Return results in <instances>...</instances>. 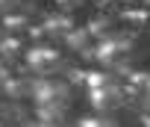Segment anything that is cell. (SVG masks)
<instances>
[{"instance_id": "10", "label": "cell", "mask_w": 150, "mask_h": 127, "mask_svg": "<svg viewBox=\"0 0 150 127\" xmlns=\"http://www.w3.org/2000/svg\"><path fill=\"white\" fill-rule=\"evenodd\" d=\"M56 3H59L62 9H77V6L83 3V0H56Z\"/></svg>"}, {"instance_id": "8", "label": "cell", "mask_w": 150, "mask_h": 127, "mask_svg": "<svg viewBox=\"0 0 150 127\" xmlns=\"http://www.w3.org/2000/svg\"><path fill=\"white\" fill-rule=\"evenodd\" d=\"M80 127H112V121H106V118H86V121H80Z\"/></svg>"}, {"instance_id": "9", "label": "cell", "mask_w": 150, "mask_h": 127, "mask_svg": "<svg viewBox=\"0 0 150 127\" xmlns=\"http://www.w3.org/2000/svg\"><path fill=\"white\" fill-rule=\"evenodd\" d=\"M3 27H9V30H21V27H27V18H3Z\"/></svg>"}, {"instance_id": "6", "label": "cell", "mask_w": 150, "mask_h": 127, "mask_svg": "<svg viewBox=\"0 0 150 127\" xmlns=\"http://www.w3.org/2000/svg\"><path fill=\"white\" fill-rule=\"evenodd\" d=\"M41 30H47V33H68V30H74V24L68 18H47Z\"/></svg>"}, {"instance_id": "13", "label": "cell", "mask_w": 150, "mask_h": 127, "mask_svg": "<svg viewBox=\"0 0 150 127\" xmlns=\"http://www.w3.org/2000/svg\"><path fill=\"white\" fill-rule=\"evenodd\" d=\"M127 3H129V6H144L147 0H127Z\"/></svg>"}, {"instance_id": "5", "label": "cell", "mask_w": 150, "mask_h": 127, "mask_svg": "<svg viewBox=\"0 0 150 127\" xmlns=\"http://www.w3.org/2000/svg\"><path fill=\"white\" fill-rule=\"evenodd\" d=\"M88 39H91V36H88V30H74V33H68V44H71L74 50H80V53L86 50Z\"/></svg>"}, {"instance_id": "3", "label": "cell", "mask_w": 150, "mask_h": 127, "mask_svg": "<svg viewBox=\"0 0 150 127\" xmlns=\"http://www.w3.org/2000/svg\"><path fill=\"white\" fill-rule=\"evenodd\" d=\"M121 101V92L115 89V83H106V86H97L94 92H91V103L97 106V109H112L115 103Z\"/></svg>"}, {"instance_id": "7", "label": "cell", "mask_w": 150, "mask_h": 127, "mask_svg": "<svg viewBox=\"0 0 150 127\" xmlns=\"http://www.w3.org/2000/svg\"><path fill=\"white\" fill-rule=\"evenodd\" d=\"M21 41L18 39H3V41H0V53H6V56H18L21 53Z\"/></svg>"}, {"instance_id": "1", "label": "cell", "mask_w": 150, "mask_h": 127, "mask_svg": "<svg viewBox=\"0 0 150 127\" xmlns=\"http://www.w3.org/2000/svg\"><path fill=\"white\" fill-rule=\"evenodd\" d=\"M27 62H30V68L38 71V74H50L62 65V53L53 50V47H33L27 53Z\"/></svg>"}, {"instance_id": "11", "label": "cell", "mask_w": 150, "mask_h": 127, "mask_svg": "<svg viewBox=\"0 0 150 127\" xmlns=\"http://www.w3.org/2000/svg\"><path fill=\"white\" fill-rule=\"evenodd\" d=\"M18 0H0V9H15Z\"/></svg>"}, {"instance_id": "12", "label": "cell", "mask_w": 150, "mask_h": 127, "mask_svg": "<svg viewBox=\"0 0 150 127\" xmlns=\"http://www.w3.org/2000/svg\"><path fill=\"white\" fill-rule=\"evenodd\" d=\"M118 0H97V6H115Z\"/></svg>"}, {"instance_id": "14", "label": "cell", "mask_w": 150, "mask_h": 127, "mask_svg": "<svg viewBox=\"0 0 150 127\" xmlns=\"http://www.w3.org/2000/svg\"><path fill=\"white\" fill-rule=\"evenodd\" d=\"M30 127H50V124H44V121H41V124H30Z\"/></svg>"}, {"instance_id": "2", "label": "cell", "mask_w": 150, "mask_h": 127, "mask_svg": "<svg viewBox=\"0 0 150 127\" xmlns=\"http://www.w3.org/2000/svg\"><path fill=\"white\" fill-rule=\"evenodd\" d=\"M68 98V92L62 89V86H56V83H41L38 89H35V101L41 103V106H56V103H62Z\"/></svg>"}, {"instance_id": "4", "label": "cell", "mask_w": 150, "mask_h": 127, "mask_svg": "<svg viewBox=\"0 0 150 127\" xmlns=\"http://www.w3.org/2000/svg\"><path fill=\"white\" fill-rule=\"evenodd\" d=\"M109 27H112L109 18H91L86 30H88V36H100V39H106V36H109Z\"/></svg>"}]
</instances>
